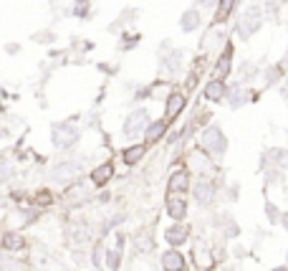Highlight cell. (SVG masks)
Segmentation results:
<instances>
[{
	"mask_svg": "<svg viewBox=\"0 0 288 271\" xmlns=\"http://www.w3.org/2000/svg\"><path fill=\"white\" fill-rule=\"evenodd\" d=\"M202 147H205V152L215 154V158L225 154V150H228V140H225V134H223V130H220L218 124H210L208 130L202 132Z\"/></svg>",
	"mask_w": 288,
	"mask_h": 271,
	"instance_id": "6da1fadb",
	"label": "cell"
},
{
	"mask_svg": "<svg viewBox=\"0 0 288 271\" xmlns=\"http://www.w3.org/2000/svg\"><path fill=\"white\" fill-rule=\"evenodd\" d=\"M51 140H53V144L58 147V150H68V147H73L76 142H78V127H73V124H53V132H51Z\"/></svg>",
	"mask_w": 288,
	"mask_h": 271,
	"instance_id": "7a4b0ae2",
	"label": "cell"
},
{
	"mask_svg": "<svg viewBox=\"0 0 288 271\" xmlns=\"http://www.w3.org/2000/svg\"><path fill=\"white\" fill-rule=\"evenodd\" d=\"M261 26H263V18H261V10L258 8H248L243 13V18H240V23H238V33L248 41L251 36H256L258 30H261Z\"/></svg>",
	"mask_w": 288,
	"mask_h": 271,
	"instance_id": "3957f363",
	"label": "cell"
},
{
	"mask_svg": "<svg viewBox=\"0 0 288 271\" xmlns=\"http://www.w3.org/2000/svg\"><path fill=\"white\" fill-rule=\"evenodd\" d=\"M149 127V112L142 106V109H134L129 117H127V122H124V137H137V134H142L144 130Z\"/></svg>",
	"mask_w": 288,
	"mask_h": 271,
	"instance_id": "277c9868",
	"label": "cell"
},
{
	"mask_svg": "<svg viewBox=\"0 0 288 271\" xmlns=\"http://www.w3.org/2000/svg\"><path fill=\"white\" fill-rule=\"evenodd\" d=\"M81 175V162L76 160H66V162H58L53 170H51V180L53 182H71Z\"/></svg>",
	"mask_w": 288,
	"mask_h": 271,
	"instance_id": "5b68a950",
	"label": "cell"
},
{
	"mask_svg": "<svg viewBox=\"0 0 288 271\" xmlns=\"http://www.w3.org/2000/svg\"><path fill=\"white\" fill-rule=\"evenodd\" d=\"M225 94H228V104H230V109H240L243 104H248V102H251V92L245 89L243 84H230Z\"/></svg>",
	"mask_w": 288,
	"mask_h": 271,
	"instance_id": "8992f818",
	"label": "cell"
},
{
	"mask_svg": "<svg viewBox=\"0 0 288 271\" xmlns=\"http://www.w3.org/2000/svg\"><path fill=\"white\" fill-rule=\"evenodd\" d=\"M162 268L164 271H185V258H182V254L180 251H167L162 256Z\"/></svg>",
	"mask_w": 288,
	"mask_h": 271,
	"instance_id": "52a82bcc",
	"label": "cell"
},
{
	"mask_svg": "<svg viewBox=\"0 0 288 271\" xmlns=\"http://www.w3.org/2000/svg\"><path fill=\"white\" fill-rule=\"evenodd\" d=\"M182 109H185V94H170L167 96V106H164V117L175 120Z\"/></svg>",
	"mask_w": 288,
	"mask_h": 271,
	"instance_id": "ba28073f",
	"label": "cell"
},
{
	"mask_svg": "<svg viewBox=\"0 0 288 271\" xmlns=\"http://www.w3.org/2000/svg\"><path fill=\"white\" fill-rule=\"evenodd\" d=\"M170 190H175V192H185V190H190V172H187V170H177V172H172V175H170Z\"/></svg>",
	"mask_w": 288,
	"mask_h": 271,
	"instance_id": "9c48e42d",
	"label": "cell"
},
{
	"mask_svg": "<svg viewBox=\"0 0 288 271\" xmlns=\"http://www.w3.org/2000/svg\"><path fill=\"white\" fill-rule=\"evenodd\" d=\"M195 198H197V203H200V206H210V203L215 200V188H213V185H208V182L195 185Z\"/></svg>",
	"mask_w": 288,
	"mask_h": 271,
	"instance_id": "30bf717a",
	"label": "cell"
},
{
	"mask_svg": "<svg viewBox=\"0 0 288 271\" xmlns=\"http://www.w3.org/2000/svg\"><path fill=\"white\" fill-rule=\"evenodd\" d=\"M180 28H182L185 33L197 30V28H200V13H197L195 8H192V10H185L182 18H180Z\"/></svg>",
	"mask_w": 288,
	"mask_h": 271,
	"instance_id": "8fae6325",
	"label": "cell"
},
{
	"mask_svg": "<svg viewBox=\"0 0 288 271\" xmlns=\"http://www.w3.org/2000/svg\"><path fill=\"white\" fill-rule=\"evenodd\" d=\"M225 92H228V86L223 84V79H213L208 86H205V96H208L210 102H220L225 96Z\"/></svg>",
	"mask_w": 288,
	"mask_h": 271,
	"instance_id": "7c38bea8",
	"label": "cell"
},
{
	"mask_svg": "<svg viewBox=\"0 0 288 271\" xmlns=\"http://www.w3.org/2000/svg\"><path fill=\"white\" fill-rule=\"evenodd\" d=\"M167 244H172V246H180V244H185L187 241V236H190V230L185 228V226H172V228H167Z\"/></svg>",
	"mask_w": 288,
	"mask_h": 271,
	"instance_id": "4fadbf2b",
	"label": "cell"
},
{
	"mask_svg": "<svg viewBox=\"0 0 288 271\" xmlns=\"http://www.w3.org/2000/svg\"><path fill=\"white\" fill-rule=\"evenodd\" d=\"M167 132V122L164 120H159V122H152L147 130H144V134H147V142L149 144H154L157 140H162V134Z\"/></svg>",
	"mask_w": 288,
	"mask_h": 271,
	"instance_id": "5bb4252c",
	"label": "cell"
},
{
	"mask_svg": "<svg viewBox=\"0 0 288 271\" xmlns=\"http://www.w3.org/2000/svg\"><path fill=\"white\" fill-rule=\"evenodd\" d=\"M230 61H233V46H228V48L223 51V56L218 58V64H215V74H218V76H225V74L230 71Z\"/></svg>",
	"mask_w": 288,
	"mask_h": 271,
	"instance_id": "9a60e30c",
	"label": "cell"
},
{
	"mask_svg": "<svg viewBox=\"0 0 288 271\" xmlns=\"http://www.w3.org/2000/svg\"><path fill=\"white\" fill-rule=\"evenodd\" d=\"M167 213L180 220V218H185V213H187V203L180 200V198H172V200H167Z\"/></svg>",
	"mask_w": 288,
	"mask_h": 271,
	"instance_id": "2e32d148",
	"label": "cell"
},
{
	"mask_svg": "<svg viewBox=\"0 0 288 271\" xmlns=\"http://www.w3.org/2000/svg\"><path fill=\"white\" fill-rule=\"evenodd\" d=\"M111 175H114V168H111V162H106V165H101V168H96V170L91 172V180H94L96 185H104Z\"/></svg>",
	"mask_w": 288,
	"mask_h": 271,
	"instance_id": "e0dca14e",
	"label": "cell"
},
{
	"mask_svg": "<svg viewBox=\"0 0 288 271\" xmlns=\"http://www.w3.org/2000/svg\"><path fill=\"white\" fill-rule=\"evenodd\" d=\"M144 144H134V147H129V150H124V162L127 165H134V162H139L142 158H144Z\"/></svg>",
	"mask_w": 288,
	"mask_h": 271,
	"instance_id": "ac0fdd59",
	"label": "cell"
},
{
	"mask_svg": "<svg viewBox=\"0 0 288 271\" xmlns=\"http://www.w3.org/2000/svg\"><path fill=\"white\" fill-rule=\"evenodd\" d=\"M195 264L200 266V268H210V264H213V258H210V248H205L202 244L195 248Z\"/></svg>",
	"mask_w": 288,
	"mask_h": 271,
	"instance_id": "d6986e66",
	"label": "cell"
},
{
	"mask_svg": "<svg viewBox=\"0 0 288 271\" xmlns=\"http://www.w3.org/2000/svg\"><path fill=\"white\" fill-rule=\"evenodd\" d=\"M25 244H23V238L18 236V234H5L3 236V248L5 251H20Z\"/></svg>",
	"mask_w": 288,
	"mask_h": 271,
	"instance_id": "ffe728a7",
	"label": "cell"
},
{
	"mask_svg": "<svg viewBox=\"0 0 288 271\" xmlns=\"http://www.w3.org/2000/svg\"><path fill=\"white\" fill-rule=\"evenodd\" d=\"M233 8H235V0H220V8H218V13H215V20H218V23L228 20L230 13H233Z\"/></svg>",
	"mask_w": 288,
	"mask_h": 271,
	"instance_id": "44dd1931",
	"label": "cell"
},
{
	"mask_svg": "<svg viewBox=\"0 0 288 271\" xmlns=\"http://www.w3.org/2000/svg\"><path fill=\"white\" fill-rule=\"evenodd\" d=\"M180 64H182V54L180 51H172L167 58H164V68H167V71H177Z\"/></svg>",
	"mask_w": 288,
	"mask_h": 271,
	"instance_id": "7402d4cb",
	"label": "cell"
},
{
	"mask_svg": "<svg viewBox=\"0 0 288 271\" xmlns=\"http://www.w3.org/2000/svg\"><path fill=\"white\" fill-rule=\"evenodd\" d=\"M119 261H121V248H111V251H109V256H106L109 268H111V271H114V268H119Z\"/></svg>",
	"mask_w": 288,
	"mask_h": 271,
	"instance_id": "603a6c76",
	"label": "cell"
},
{
	"mask_svg": "<svg viewBox=\"0 0 288 271\" xmlns=\"http://www.w3.org/2000/svg\"><path fill=\"white\" fill-rule=\"evenodd\" d=\"M271 158L281 165V168H288V152H283V150H273V154Z\"/></svg>",
	"mask_w": 288,
	"mask_h": 271,
	"instance_id": "cb8c5ba5",
	"label": "cell"
},
{
	"mask_svg": "<svg viewBox=\"0 0 288 271\" xmlns=\"http://www.w3.org/2000/svg\"><path fill=\"white\" fill-rule=\"evenodd\" d=\"M137 246H139V251H152V238L147 234H139L137 236Z\"/></svg>",
	"mask_w": 288,
	"mask_h": 271,
	"instance_id": "d4e9b609",
	"label": "cell"
},
{
	"mask_svg": "<svg viewBox=\"0 0 288 271\" xmlns=\"http://www.w3.org/2000/svg\"><path fill=\"white\" fill-rule=\"evenodd\" d=\"M266 79H268V84H276V82L281 79V68H278V66L268 68V71H266Z\"/></svg>",
	"mask_w": 288,
	"mask_h": 271,
	"instance_id": "484cf974",
	"label": "cell"
},
{
	"mask_svg": "<svg viewBox=\"0 0 288 271\" xmlns=\"http://www.w3.org/2000/svg\"><path fill=\"white\" fill-rule=\"evenodd\" d=\"M13 175V168L8 165V162H0V182H3V180H8Z\"/></svg>",
	"mask_w": 288,
	"mask_h": 271,
	"instance_id": "4316f807",
	"label": "cell"
},
{
	"mask_svg": "<svg viewBox=\"0 0 288 271\" xmlns=\"http://www.w3.org/2000/svg\"><path fill=\"white\" fill-rule=\"evenodd\" d=\"M15 268V264L10 261V258H5V256H0V271H13Z\"/></svg>",
	"mask_w": 288,
	"mask_h": 271,
	"instance_id": "83f0119b",
	"label": "cell"
},
{
	"mask_svg": "<svg viewBox=\"0 0 288 271\" xmlns=\"http://www.w3.org/2000/svg\"><path fill=\"white\" fill-rule=\"evenodd\" d=\"M243 76H245V79H253V76H256V68H253V64H245V68H243Z\"/></svg>",
	"mask_w": 288,
	"mask_h": 271,
	"instance_id": "f1b7e54d",
	"label": "cell"
},
{
	"mask_svg": "<svg viewBox=\"0 0 288 271\" xmlns=\"http://www.w3.org/2000/svg\"><path fill=\"white\" fill-rule=\"evenodd\" d=\"M86 6H89L86 0H76V13H78V16H84V13H86Z\"/></svg>",
	"mask_w": 288,
	"mask_h": 271,
	"instance_id": "f546056e",
	"label": "cell"
},
{
	"mask_svg": "<svg viewBox=\"0 0 288 271\" xmlns=\"http://www.w3.org/2000/svg\"><path fill=\"white\" fill-rule=\"evenodd\" d=\"M197 6H202V8H215L218 0H197Z\"/></svg>",
	"mask_w": 288,
	"mask_h": 271,
	"instance_id": "4dcf8cb0",
	"label": "cell"
},
{
	"mask_svg": "<svg viewBox=\"0 0 288 271\" xmlns=\"http://www.w3.org/2000/svg\"><path fill=\"white\" fill-rule=\"evenodd\" d=\"M266 10H268V16H271V13L276 16V13H278V3H271V0H268V3H266Z\"/></svg>",
	"mask_w": 288,
	"mask_h": 271,
	"instance_id": "1f68e13d",
	"label": "cell"
},
{
	"mask_svg": "<svg viewBox=\"0 0 288 271\" xmlns=\"http://www.w3.org/2000/svg\"><path fill=\"white\" fill-rule=\"evenodd\" d=\"M268 218H271V220H276V218H278V213H276V206H268Z\"/></svg>",
	"mask_w": 288,
	"mask_h": 271,
	"instance_id": "d6a6232c",
	"label": "cell"
},
{
	"mask_svg": "<svg viewBox=\"0 0 288 271\" xmlns=\"http://www.w3.org/2000/svg\"><path fill=\"white\" fill-rule=\"evenodd\" d=\"M283 226H286V228H288V216H283Z\"/></svg>",
	"mask_w": 288,
	"mask_h": 271,
	"instance_id": "836d02e7",
	"label": "cell"
}]
</instances>
